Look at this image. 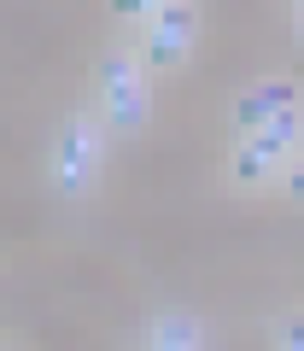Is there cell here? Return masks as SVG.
Instances as JSON below:
<instances>
[{
  "label": "cell",
  "mask_w": 304,
  "mask_h": 351,
  "mask_svg": "<svg viewBox=\"0 0 304 351\" xmlns=\"http://www.w3.org/2000/svg\"><path fill=\"white\" fill-rule=\"evenodd\" d=\"M292 141H299V112H281L269 129L246 135L240 147H234V182H264V170L292 147Z\"/></svg>",
  "instance_id": "obj_1"
},
{
  "label": "cell",
  "mask_w": 304,
  "mask_h": 351,
  "mask_svg": "<svg viewBox=\"0 0 304 351\" xmlns=\"http://www.w3.org/2000/svg\"><path fill=\"white\" fill-rule=\"evenodd\" d=\"M100 82H105V100H112V123L117 129H140V117H147V88H140L135 59L112 53V59L100 64Z\"/></svg>",
  "instance_id": "obj_2"
},
{
  "label": "cell",
  "mask_w": 304,
  "mask_h": 351,
  "mask_svg": "<svg viewBox=\"0 0 304 351\" xmlns=\"http://www.w3.org/2000/svg\"><path fill=\"white\" fill-rule=\"evenodd\" d=\"M281 112H299V82H257L252 94H240L234 100V135H257V129H269Z\"/></svg>",
  "instance_id": "obj_3"
},
{
  "label": "cell",
  "mask_w": 304,
  "mask_h": 351,
  "mask_svg": "<svg viewBox=\"0 0 304 351\" xmlns=\"http://www.w3.org/2000/svg\"><path fill=\"white\" fill-rule=\"evenodd\" d=\"M88 147H94V129L76 117V123L64 129V147H59V188L64 193H76L88 182Z\"/></svg>",
  "instance_id": "obj_4"
},
{
  "label": "cell",
  "mask_w": 304,
  "mask_h": 351,
  "mask_svg": "<svg viewBox=\"0 0 304 351\" xmlns=\"http://www.w3.org/2000/svg\"><path fill=\"white\" fill-rule=\"evenodd\" d=\"M152 346H158V351H199V322H193V316H181V311L158 316Z\"/></svg>",
  "instance_id": "obj_5"
},
{
  "label": "cell",
  "mask_w": 304,
  "mask_h": 351,
  "mask_svg": "<svg viewBox=\"0 0 304 351\" xmlns=\"http://www.w3.org/2000/svg\"><path fill=\"white\" fill-rule=\"evenodd\" d=\"M188 36H193V29H152L147 59H152V64H176L181 53H188Z\"/></svg>",
  "instance_id": "obj_6"
},
{
  "label": "cell",
  "mask_w": 304,
  "mask_h": 351,
  "mask_svg": "<svg viewBox=\"0 0 304 351\" xmlns=\"http://www.w3.org/2000/svg\"><path fill=\"white\" fill-rule=\"evenodd\" d=\"M152 29H193V6H188V0H176V6H158Z\"/></svg>",
  "instance_id": "obj_7"
},
{
  "label": "cell",
  "mask_w": 304,
  "mask_h": 351,
  "mask_svg": "<svg viewBox=\"0 0 304 351\" xmlns=\"http://www.w3.org/2000/svg\"><path fill=\"white\" fill-rule=\"evenodd\" d=\"M287 351H304V316H292V322H287Z\"/></svg>",
  "instance_id": "obj_8"
},
{
  "label": "cell",
  "mask_w": 304,
  "mask_h": 351,
  "mask_svg": "<svg viewBox=\"0 0 304 351\" xmlns=\"http://www.w3.org/2000/svg\"><path fill=\"white\" fill-rule=\"evenodd\" d=\"M117 12H152V0H112Z\"/></svg>",
  "instance_id": "obj_9"
},
{
  "label": "cell",
  "mask_w": 304,
  "mask_h": 351,
  "mask_svg": "<svg viewBox=\"0 0 304 351\" xmlns=\"http://www.w3.org/2000/svg\"><path fill=\"white\" fill-rule=\"evenodd\" d=\"M287 188H292V199H304V164L292 170V182H287Z\"/></svg>",
  "instance_id": "obj_10"
},
{
  "label": "cell",
  "mask_w": 304,
  "mask_h": 351,
  "mask_svg": "<svg viewBox=\"0 0 304 351\" xmlns=\"http://www.w3.org/2000/svg\"><path fill=\"white\" fill-rule=\"evenodd\" d=\"M299 47H304V0H299Z\"/></svg>",
  "instance_id": "obj_11"
},
{
  "label": "cell",
  "mask_w": 304,
  "mask_h": 351,
  "mask_svg": "<svg viewBox=\"0 0 304 351\" xmlns=\"http://www.w3.org/2000/svg\"><path fill=\"white\" fill-rule=\"evenodd\" d=\"M152 6H176V0H152Z\"/></svg>",
  "instance_id": "obj_12"
},
{
  "label": "cell",
  "mask_w": 304,
  "mask_h": 351,
  "mask_svg": "<svg viewBox=\"0 0 304 351\" xmlns=\"http://www.w3.org/2000/svg\"><path fill=\"white\" fill-rule=\"evenodd\" d=\"M152 351H158V346H152Z\"/></svg>",
  "instance_id": "obj_13"
}]
</instances>
